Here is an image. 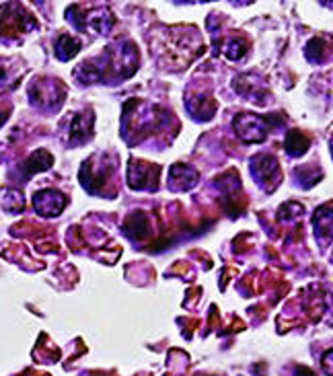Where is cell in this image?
<instances>
[{"label":"cell","instance_id":"cell-16","mask_svg":"<svg viewBox=\"0 0 333 376\" xmlns=\"http://www.w3.org/2000/svg\"><path fill=\"white\" fill-rule=\"evenodd\" d=\"M321 366H323L325 375L333 376V350H327V352L323 353V358H321Z\"/></svg>","mask_w":333,"mask_h":376},{"label":"cell","instance_id":"cell-2","mask_svg":"<svg viewBox=\"0 0 333 376\" xmlns=\"http://www.w3.org/2000/svg\"><path fill=\"white\" fill-rule=\"evenodd\" d=\"M161 166L143 163V161H130L128 165V183L132 189H150L155 191L159 186Z\"/></svg>","mask_w":333,"mask_h":376},{"label":"cell","instance_id":"cell-14","mask_svg":"<svg viewBox=\"0 0 333 376\" xmlns=\"http://www.w3.org/2000/svg\"><path fill=\"white\" fill-rule=\"evenodd\" d=\"M305 54H307L310 62H321L323 56H325V42L321 37H313L305 47Z\"/></svg>","mask_w":333,"mask_h":376},{"label":"cell","instance_id":"cell-3","mask_svg":"<svg viewBox=\"0 0 333 376\" xmlns=\"http://www.w3.org/2000/svg\"><path fill=\"white\" fill-rule=\"evenodd\" d=\"M251 171L255 175V181L262 186L265 191H272L280 183V165L274 157L270 154H262V157H255L253 159V165Z\"/></svg>","mask_w":333,"mask_h":376},{"label":"cell","instance_id":"cell-6","mask_svg":"<svg viewBox=\"0 0 333 376\" xmlns=\"http://www.w3.org/2000/svg\"><path fill=\"white\" fill-rule=\"evenodd\" d=\"M198 181V171L191 169L190 165H173L171 166V189H179V191H186L195 186Z\"/></svg>","mask_w":333,"mask_h":376},{"label":"cell","instance_id":"cell-17","mask_svg":"<svg viewBox=\"0 0 333 376\" xmlns=\"http://www.w3.org/2000/svg\"><path fill=\"white\" fill-rule=\"evenodd\" d=\"M294 376H315V375H313V370L307 368V366H298V368H296V375Z\"/></svg>","mask_w":333,"mask_h":376},{"label":"cell","instance_id":"cell-5","mask_svg":"<svg viewBox=\"0 0 333 376\" xmlns=\"http://www.w3.org/2000/svg\"><path fill=\"white\" fill-rule=\"evenodd\" d=\"M313 229L319 241H332L333 238V208L321 206L313 214Z\"/></svg>","mask_w":333,"mask_h":376},{"label":"cell","instance_id":"cell-18","mask_svg":"<svg viewBox=\"0 0 333 376\" xmlns=\"http://www.w3.org/2000/svg\"><path fill=\"white\" fill-rule=\"evenodd\" d=\"M332 150H333V146H332Z\"/></svg>","mask_w":333,"mask_h":376},{"label":"cell","instance_id":"cell-4","mask_svg":"<svg viewBox=\"0 0 333 376\" xmlns=\"http://www.w3.org/2000/svg\"><path fill=\"white\" fill-rule=\"evenodd\" d=\"M66 204V198L60 191H40L33 195V208L42 216H58Z\"/></svg>","mask_w":333,"mask_h":376},{"label":"cell","instance_id":"cell-9","mask_svg":"<svg viewBox=\"0 0 333 376\" xmlns=\"http://www.w3.org/2000/svg\"><path fill=\"white\" fill-rule=\"evenodd\" d=\"M126 235L134 241H140L144 236L148 235V222H146V216L143 212H134L128 220H126Z\"/></svg>","mask_w":333,"mask_h":376},{"label":"cell","instance_id":"cell-7","mask_svg":"<svg viewBox=\"0 0 333 376\" xmlns=\"http://www.w3.org/2000/svg\"><path fill=\"white\" fill-rule=\"evenodd\" d=\"M309 146H310V138L309 136H305L301 130H290V132L286 134L284 148L286 152H288V157L298 159V157H303V154L309 150Z\"/></svg>","mask_w":333,"mask_h":376},{"label":"cell","instance_id":"cell-15","mask_svg":"<svg viewBox=\"0 0 333 376\" xmlns=\"http://www.w3.org/2000/svg\"><path fill=\"white\" fill-rule=\"evenodd\" d=\"M245 49H247V47H245L243 42L233 40V42H229V44L224 46V56H226L229 60H238V58H243Z\"/></svg>","mask_w":333,"mask_h":376},{"label":"cell","instance_id":"cell-8","mask_svg":"<svg viewBox=\"0 0 333 376\" xmlns=\"http://www.w3.org/2000/svg\"><path fill=\"white\" fill-rule=\"evenodd\" d=\"M188 107H190V114L195 119H210L214 116V109H216V103L210 99V97H193V103L188 101Z\"/></svg>","mask_w":333,"mask_h":376},{"label":"cell","instance_id":"cell-11","mask_svg":"<svg viewBox=\"0 0 333 376\" xmlns=\"http://www.w3.org/2000/svg\"><path fill=\"white\" fill-rule=\"evenodd\" d=\"M80 51V42L74 40L71 35H60L58 42H56V56L58 60H72L76 54Z\"/></svg>","mask_w":333,"mask_h":376},{"label":"cell","instance_id":"cell-12","mask_svg":"<svg viewBox=\"0 0 333 376\" xmlns=\"http://www.w3.org/2000/svg\"><path fill=\"white\" fill-rule=\"evenodd\" d=\"M91 128H93V116H91V114H80V116H76L71 128L72 138H78V140L89 138L91 132H93Z\"/></svg>","mask_w":333,"mask_h":376},{"label":"cell","instance_id":"cell-10","mask_svg":"<svg viewBox=\"0 0 333 376\" xmlns=\"http://www.w3.org/2000/svg\"><path fill=\"white\" fill-rule=\"evenodd\" d=\"M54 165V159H52V154H49L48 150H35L31 157H29V161H27V165H25V173L27 175H35V173H40V171H46L49 166Z\"/></svg>","mask_w":333,"mask_h":376},{"label":"cell","instance_id":"cell-1","mask_svg":"<svg viewBox=\"0 0 333 376\" xmlns=\"http://www.w3.org/2000/svg\"><path fill=\"white\" fill-rule=\"evenodd\" d=\"M267 118H260L253 114H238L235 118V132L243 142L258 144L267 136Z\"/></svg>","mask_w":333,"mask_h":376},{"label":"cell","instance_id":"cell-13","mask_svg":"<svg viewBox=\"0 0 333 376\" xmlns=\"http://www.w3.org/2000/svg\"><path fill=\"white\" fill-rule=\"evenodd\" d=\"M111 25H114V17H111L107 11L91 13V15H89V21H87V27H89L91 31H97V33H105Z\"/></svg>","mask_w":333,"mask_h":376}]
</instances>
